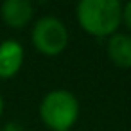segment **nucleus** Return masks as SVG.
I'll return each mask as SVG.
<instances>
[{"mask_svg":"<svg viewBox=\"0 0 131 131\" xmlns=\"http://www.w3.org/2000/svg\"><path fill=\"white\" fill-rule=\"evenodd\" d=\"M24 63V47L9 38L0 43V77H13Z\"/></svg>","mask_w":131,"mask_h":131,"instance_id":"4","label":"nucleus"},{"mask_svg":"<svg viewBox=\"0 0 131 131\" xmlns=\"http://www.w3.org/2000/svg\"><path fill=\"white\" fill-rule=\"evenodd\" d=\"M68 131H70V129H68Z\"/></svg>","mask_w":131,"mask_h":131,"instance_id":"10","label":"nucleus"},{"mask_svg":"<svg viewBox=\"0 0 131 131\" xmlns=\"http://www.w3.org/2000/svg\"><path fill=\"white\" fill-rule=\"evenodd\" d=\"M2 131H24V126L18 124V122H7Z\"/></svg>","mask_w":131,"mask_h":131,"instance_id":"8","label":"nucleus"},{"mask_svg":"<svg viewBox=\"0 0 131 131\" xmlns=\"http://www.w3.org/2000/svg\"><path fill=\"white\" fill-rule=\"evenodd\" d=\"M81 27L93 36L115 34L122 22V4L118 0H81L77 6Z\"/></svg>","mask_w":131,"mask_h":131,"instance_id":"1","label":"nucleus"},{"mask_svg":"<svg viewBox=\"0 0 131 131\" xmlns=\"http://www.w3.org/2000/svg\"><path fill=\"white\" fill-rule=\"evenodd\" d=\"M108 56L117 67L129 68L131 67V36L124 32L111 34L108 41Z\"/></svg>","mask_w":131,"mask_h":131,"instance_id":"6","label":"nucleus"},{"mask_svg":"<svg viewBox=\"0 0 131 131\" xmlns=\"http://www.w3.org/2000/svg\"><path fill=\"white\" fill-rule=\"evenodd\" d=\"M32 43L47 56L59 54L68 43L65 24L56 16H41L32 27Z\"/></svg>","mask_w":131,"mask_h":131,"instance_id":"3","label":"nucleus"},{"mask_svg":"<svg viewBox=\"0 0 131 131\" xmlns=\"http://www.w3.org/2000/svg\"><path fill=\"white\" fill-rule=\"evenodd\" d=\"M0 13H2V20L9 27L22 29L31 22L34 9L29 0H6L0 7Z\"/></svg>","mask_w":131,"mask_h":131,"instance_id":"5","label":"nucleus"},{"mask_svg":"<svg viewBox=\"0 0 131 131\" xmlns=\"http://www.w3.org/2000/svg\"><path fill=\"white\" fill-rule=\"evenodd\" d=\"M77 115L79 102L68 90H52L41 99L40 117L54 131H68L77 120Z\"/></svg>","mask_w":131,"mask_h":131,"instance_id":"2","label":"nucleus"},{"mask_svg":"<svg viewBox=\"0 0 131 131\" xmlns=\"http://www.w3.org/2000/svg\"><path fill=\"white\" fill-rule=\"evenodd\" d=\"M122 20L127 25V29H131V0L126 6H122Z\"/></svg>","mask_w":131,"mask_h":131,"instance_id":"7","label":"nucleus"},{"mask_svg":"<svg viewBox=\"0 0 131 131\" xmlns=\"http://www.w3.org/2000/svg\"><path fill=\"white\" fill-rule=\"evenodd\" d=\"M2 111H4V99L0 95V115H2Z\"/></svg>","mask_w":131,"mask_h":131,"instance_id":"9","label":"nucleus"}]
</instances>
